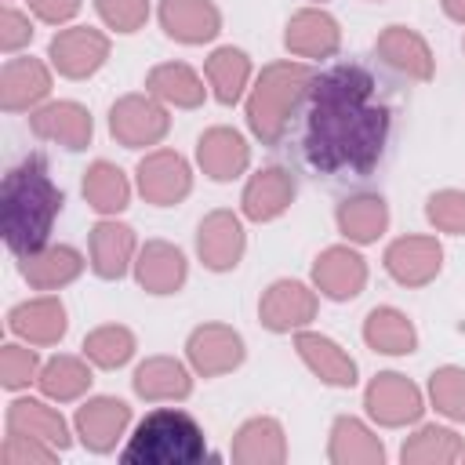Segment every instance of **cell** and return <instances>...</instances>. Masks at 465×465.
Wrapping results in <instances>:
<instances>
[{"label": "cell", "mask_w": 465, "mask_h": 465, "mask_svg": "<svg viewBox=\"0 0 465 465\" xmlns=\"http://www.w3.org/2000/svg\"><path fill=\"white\" fill-rule=\"evenodd\" d=\"M440 262L443 247L436 243V236H400L385 251V269L403 287H425L429 280H436Z\"/></svg>", "instance_id": "cell-11"}, {"label": "cell", "mask_w": 465, "mask_h": 465, "mask_svg": "<svg viewBox=\"0 0 465 465\" xmlns=\"http://www.w3.org/2000/svg\"><path fill=\"white\" fill-rule=\"evenodd\" d=\"M127 421H131V407L124 400H116V396H94V400H87L76 411V421L73 425H76V436L84 440L87 450L105 454V450L116 447V440L124 436Z\"/></svg>", "instance_id": "cell-13"}, {"label": "cell", "mask_w": 465, "mask_h": 465, "mask_svg": "<svg viewBox=\"0 0 465 465\" xmlns=\"http://www.w3.org/2000/svg\"><path fill=\"white\" fill-rule=\"evenodd\" d=\"M84 200L98 211V214H120L131 200V185L124 178V171L109 160H94L84 171Z\"/></svg>", "instance_id": "cell-35"}, {"label": "cell", "mask_w": 465, "mask_h": 465, "mask_svg": "<svg viewBox=\"0 0 465 465\" xmlns=\"http://www.w3.org/2000/svg\"><path fill=\"white\" fill-rule=\"evenodd\" d=\"M232 458L243 465H269V461H283L287 447H283V429L272 418H251L232 443Z\"/></svg>", "instance_id": "cell-33"}, {"label": "cell", "mask_w": 465, "mask_h": 465, "mask_svg": "<svg viewBox=\"0 0 465 465\" xmlns=\"http://www.w3.org/2000/svg\"><path fill=\"white\" fill-rule=\"evenodd\" d=\"M145 87H149L153 98H160L167 105H178V109H196L203 102V94H207L203 80L185 62H163V65L149 69Z\"/></svg>", "instance_id": "cell-30"}, {"label": "cell", "mask_w": 465, "mask_h": 465, "mask_svg": "<svg viewBox=\"0 0 465 465\" xmlns=\"http://www.w3.org/2000/svg\"><path fill=\"white\" fill-rule=\"evenodd\" d=\"M7 327L25 338L29 345H54L62 341L69 320H65V305L51 294H40V298H29L22 305H15L7 312Z\"/></svg>", "instance_id": "cell-19"}, {"label": "cell", "mask_w": 465, "mask_h": 465, "mask_svg": "<svg viewBox=\"0 0 465 465\" xmlns=\"http://www.w3.org/2000/svg\"><path fill=\"white\" fill-rule=\"evenodd\" d=\"M283 44L298 58H331L338 51V44H341V33H338V22L327 11L305 7V11L291 15Z\"/></svg>", "instance_id": "cell-20"}, {"label": "cell", "mask_w": 465, "mask_h": 465, "mask_svg": "<svg viewBox=\"0 0 465 465\" xmlns=\"http://www.w3.org/2000/svg\"><path fill=\"white\" fill-rule=\"evenodd\" d=\"M84 356L94 363V367H124L131 356H134V334L120 323H105V327H94L87 338H84Z\"/></svg>", "instance_id": "cell-37"}, {"label": "cell", "mask_w": 465, "mask_h": 465, "mask_svg": "<svg viewBox=\"0 0 465 465\" xmlns=\"http://www.w3.org/2000/svg\"><path fill=\"white\" fill-rule=\"evenodd\" d=\"M203 73H207V84L214 87V98L222 105H236L243 98L247 80H251V58L240 47H218L207 58Z\"/></svg>", "instance_id": "cell-34"}, {"label": "cell", "mask_w": 465, "mask_h": 465, "mask_svg": "<svg viewBox=\"0 0 465 465\" xmlns=\"http://www.w3.org/2000/svg\"><path fill=\"white\" fill-rule=\"evenodd\" d=\"M203 454L207 443L196 418L178 407H160L134 425V436L120 458L131 465H193Z\"/></svg>", "instance_id": "cell-3"}, {"label": "cell", "mask_w": 465, "mask_h": 465, "mask_svg": "<svg viewBox=\"0 0 465 465\" xmlns=\"http://www.w3.org/2000/svg\"><path fill=\"white\" fill-rule=\"evenodd\" d=\"M374 51L381 54V62H385L389 69H396V73H403V76H411V80H429L432 69H436L429 44H425L414 29H407V25H389V29L378 36Z\"/></svg>", "instance_id": "cell-23"}, {"label": "cell", "mask_w": 465, "mask_h": 465, "mask_svg": "<svg viewBox=\"0 0 465 465\" xmlns=\"http://www.w3.org/2000/svg\"><path fill=\"white\" fill-rule=\"evenodd\" d=\"M36 385H40V392L47 400L65 403V400H76V396H84L91 389V367L80 356H51L40 367Z\"/></svg>", "instance_id": "cell-36"}, {"label": "cell", "mask_w": 465, "mask_h": 465, "mask_svg": "<svg viewBox=\"0 0 465 465\" xmlns=\"http://www.w3.org/2000/svg\"><path fill=\"white\" fill-rule=\"evenodd\" d=\"M62 189L51 182L47 160L40 153L25 156L4 174L0 185V232L4 243L25 258L40 247H47V236L54 229V218L62 214Z\"/></svg>", "instance_id": "cell-2"}, {"label": "cell", "mask_w": 465, "mask_h": 465, "mask_svg": "<svg viewBox=\"0 0 465 465\" xmlns=\"http://www.w3.org/2000/svg\"><path fill=\"white\" fill-rule=\"evenodd\" d=\"M160 25L178 44H207L222 29V15L211 0H160Z\"/></svg>", "instance_id": "cell-17"}, {"label": "cell", "mask_w": 465, "mask_h": 465, "mask_svg": "<svg viewBox=\"0 0 465 465\" xmlns=\"http://www.w3.org/2000/svg\"><path fill=\"white\" fill-rule=\"evenodd\" d=\"M29 11H33L40 22L62 25V22H69V18L80 11V0H29Z\"/></svg>", "instance_id": "cell-45"}, {"label": "cell", "mask_w": 465, "mask_h": 465, "mask_svg": "<svg viewBox=\"0 0 465 465\" xmlns=\"http://www.w3.org/2000/svg\"><path fill=\"white\" fill-rule=\"evenodd\" d=\"M294 349H298V356L305 360V367H309L320 381L338 385V389L356 385V360H352L338 341H331L327 334L302 331V334L294 338Z\"/></svg>", "instance_id": "cell-22"}, {"label": "cell", "mask_w": 465, "mask_h": 465, "mask_svg": "<svg viewBox=\"0 0 465 465\" xmlns=\"http://www.w3.org/2000/svg\"><path fill=\"white\" fill-rule=\"evenodd\" d=\"M29 127L44 142H58L62 149H84L94 134L91 113L80 102H47L29 116Z\"/></svg>", "instance_id": "cell-14"}, {"label": "cell", "mask_w": 465, "mask_h": 465, "mask_svg": "<svg viewBox=\"0 0 465 465\" xmlns=\"http://www.w3.org/2000/svg\"><path fill=\"white\" fill-rule=\"evenodd\" d=\"M363 341L374 349V352H385V356H407L418 349V331L414 323L407 320V312L392 309V305H378L367 312L363 320Z\"/></svg>", "instance_id": "cell-27"}, {"label": "cell", "mask_w": 465, "mask_h": 465, "mask_svg": "<svg viewBox=\"0 0 465 465\" xmlns=\"http://www.w3.org/2000/svg\"><path fill=\"white\" fill-rule=\"evenodd\" d=\"M33 40V22H29V15H22L18 7H4V15H0V47L7 51V54H15L18 47H25Z\"/></svg>", "instance_id": "cell-44"}, {"label": "cell", "mask_w": 465, "mask_h": 465, "mask_svg": "<svg viewBox=\"0 0 465 465\" xmlns=\"http://www.w3.org/2000/svg\"><path fill=\"white\" fill-rule=\"evenodd\" d=\"M102 22L116 33H134L149 18V0H94Z\"/></svg>", "instance_id": "cell-42"}, {"label": "cell", "mask_w": 465, "mask_h": 465, "mask_svg": "<svg viewBox=\"0 0 465 465\" xmlns=\"http://www.w3.org/2000/svg\"><path fill=\"white\" fill-rule=\"evenodd\" d=\"M392 113L378 98L371 69L356 62L331 65L309 87L305 160L331 178H363L378 167L389 142Z\"/></svg>", "instance_id": "cell-1"}, {"label": "cell", "mask_w": 465, "mask_h": 465, "mask_svg": "<svg viewBox=\"0 0 465 465\" xmlns=\"http://www.w3.org/2000/svg\"><path fill=\"white\" fill-rule=\"evenodd\" d=\"M196 160H200V167H203L207 178L232 182V178H240L247 171L251 149H247V142H243L240 131H232V127H211L196 142Z\"/></svg>", "instance_id": "cell-16"}, {"label": "cell", "mask_w": 465, "mask_h": 465, "mask_svg": "<svg viewBox=\"0 0 465 465\" xmlns=\"http://www.w3.org/2000/svg\"><path fill=\"white\" fill-rule=\"evenodd\" d=\"M425 214H429V222L436 229L461 236L465 232V193L461 189H440V193H432L429 203H425Z\"/></svg>", "instance_id": "cell-41"}, {"label": "cell", "mask_w": 465, "mask_h": 465, "mask_svg": "<svg viewBox=\"0 0 465 465\" xmlns=\"http://www.w3.org/2000/svg\"><path fill=\"white\" fill-rule=\"evenodd\" d=\"M84 272V254L69 243H47L22 258V276L36 291H58Z\"/></svg>", "instance_id": "cell-21"}, {"label": "cell", "mask_w": 465, "mask_h": 465, "mask_svg": "<svg viewBox=\"0 0 465 465\" xmlns=\"http://www.w3.org/2000/svg\"><path fill=\"white\" fill-rule=\"evenodd\" d=\"M51 91V73L40 58H7L0 69V105L7 113H25L40 105Z\"/></svg>", "instance_id": "cell-15"}, {"label": "cell", "mask_w": 465, "mask_h": 465, "mask_svg": "<svg viewBox=\"0 0 465 465\" xmlns=\"http://www.w3.org/2000/svg\"><path fill=\"white\" fill-rule=\"evenodd\" d=\"M327 458L338 461V465H381L385 458V447L381 440L360 421V418H338L334 429H331V447H327Z\"/></svg>", "instance_id": "cell-31"}, {"label": "cell", "mask_w": 465, "mask_h": 465, "mask_svg": "<svg viewBox=\"0 0 465 465\" xmlns=\"http://www.w3.org/2000/svg\"><path fill=\"white\" fill-rule=\"evenodd\" d=\"M312 280H316L320 294H327L331 302H349L363 291L367 265L352 247H327L312 265Z\"/></svg>", "instance_id": "cell-18"}, {"label": "cell", "mask_w": 465, "mask_h": 465, "mask_svg": "<svg viewBox=\"0 0 465 465\" xmlns=\"http://www.w3.org/2000/svg\"><path fill=\"white\" fill-rule=\"evenodd\" d=\"M167 127H171V120L153 94H124L109 109V131L124 149L156 145L167 134Z\"/></svg>", "instance_id": "cell-5"}, {"label": "cell", "mask_w": 465, "mask_h": 465, "mask_svg": "<svg viewBox=\"0 0 465 465\" xmlns=\"http://www.w3.org/2000/svg\"><path fill=\"white\" fill-rule=\"evenodd\" d=\"M243 225L232 211H211L200 229H196V251H200V262L214 272H229L240 265L243 258Z\"/></svg>", "instance_id": "cell-10"}, {"label": "cell", "mask_w": 465, "mask_h": 465, "mask_svg": "<svg viewBox=\"0 0 465 465\" xmlns=\"http://www.w3.org/2000/svg\"><path fill=\"white\" fill-rule=\"evenodd\" d=\"M294 200V178L283 167H265L258 174H251L247 189H243V214L251 222H272L280 218Z\"/></svg>", "instance_id": "cell-25"}, {"label": "cell", "mask_w": 465, "mask_h": 465, "mask_svg": "<svg viewBox=\"0 0 465 465\" xmlns=\"http://www.w3.org/2000/svg\"><path fill=\"white\" fill-rule=\"evenodd\" d=\"M134 392L142 400H185L193 392V378L178 360L149 356L134 371Z\"/></svg>", "instance_id": "cell-29"}, {"label": "cell", "mask_w": 465, "mask_h": 465, "mask_svg": "<svg viewBox=\"0 0 465 465\" xmlns=\"http://www.w3.org/2000/svg\"><path fill=\"white\" fill-rule=\"evenodd\" d=\"M189 363L203 378L229 374L243 363V338L225 323H203L189 334Z\"/></svg>", "instance_id": "cell-9"}, {"label": "cell", "mask_w": 465, "mask_h": 465, "mask_svg": "<svg viewBox=\"0 0 465 465\" xmlns=\"http://www.w3.org/2000/svg\"><path fill=\"white\" fill-rule=\"evenodd\" d=\"M389 225V207L381 196L360 193L338 203V229L352 240V243H374Z\"/></svg>", "instance_id": "cell-32"}, {"label": "cell", "mask_w": 465, "mask_h": 465, "mask_svg": "<svg viewBox=\"0 0 465 465\" xmlns=\"http://www.w3.org/2000/svg\"><path fill=\"white\" fill-rule=\"evenodd\" d=\"M134 276L138 283L149 291V294H174L182 291L189 269H185V254L163 240H153L138 251V262H134Z\"/></svg>", "instance_id": "cell-24"}, {"label": "cell", "mask_w": 465, "mask_h": 465, "mask_svg": "<svg viewBox=\"0 0 465 465\" xmlns=\"http://www.w3.org/2000/svg\"><path fill=\"white\" fill-rule=\"evenodd\" d=\"M134 258V232L124 222H98L91 229V269L102 280H120Z\"/></svg>", "instance_id": "cell-26"}, {"label": "cell", "mask_w": 465, "mask_h": 465, "mask_svg": "<svg viewBox=\"0 0 465 465\" xmlns=\"http://www.w3.org/2000/svg\"><path fill=\"white\" fill-rule=\"evenodd\" d=\"M258 316L269 331L283 334V331H298L316 316V291H309L298 280H276L262 302H258Z\"/></svg>", "instance_id": "cell-12"}, {"label": "cell", "mask_w": 465, "mask_h": 465, "mask_svg": "<svg viewBox=\"0 0 465 465\" xmlns=\"http://www.w3.org/2000/svg\"><path fill=\"white\" fill-rule=\"evenodd\" d=\"M465 450H461V440L450 432V429H443V425H425V429H418L407 443H403V450H400V458L403 461H454V458H461Z\"/></svg>", "instance_id": "cell-38"}, {"label": "cell", "mask_w": 465, "mask_h": 465, "mask_svg": "<svg viewBox=\"0 0 465 465\" xmlns=\"http://www.w3.org/2000/svg\"><path fill=\"white\" fill-rule=\"evenodd\" d=\"M47 54H51V65L62 76L84 80V76L98 73L102 62L109 58V40H105V33H98L91 25H69L62 33H54Z\"/></svg>", "instance_id": "cell-6"}, {"label": "cell", "mask_w": 465, "mask_h": 465, "mask_svg": "<svg viewBox=\"0 0 465 465\" xmlns=\"http://www.w3.org/2000/svg\"><path fill=\"white\" fill-rule=\"evenodd\" d=\"M312 80L316 73L305 62H272L262 69L247 98V124L265 145H276L283 138L291 113L309 98Z\"/></svg>", "instance_id": "cell-4"}, {"label": "cell", "mask_w": 465, "mask_h": 465, "mask_svg": "<svg viewBox=\"0 0 465 465\" xmlns=\"http://www.w3.org/2000/svg\"><path fill=\"white\" fill-rule=\"evenodd\" d=\"M443 11H447L454 22H461V25H465V0H443Z\"/></svg>", "instance_id": "cell-46"}, {"label": "cell", "mask_w": 465, "mask_h": 465, "mask_svg": "<svg viewBox=\"0 0 465 465\" xmlns=\"http://www.w3.org/2000/svg\"><path fill=\"white\" fill-rule=\"evenodd\" d=\"M371 418L378 425H407V421H418L425 403H421V392L414 381H407L403 374L396 371H385L378 374L371 385H367V396H363Z\"/></svg>", "instance_id": "cell-8"}, {"label": "cell", "mask_w": 465, "mask_h": 465, "mask_svg": "<svg viewBox=\"0 0 465 465\" xmlns=\"http://www.w3.org/2000/svg\"><path fill=\"white\" fill-rule=\"evenodd\" d=\"M429 396L440 414L465 421V371L461 367H440L429 378Z\"/></svg>", "instance_id": "cell-39"}, {"label": "cell", "mask_w": 465, "mask_h": 465, "mask_svg": "<svg viewBox=\"0 0 465 465\" xmlns=\"http://www.w3.org/2000/svg\"><path fill=\"white\" fill-rule=\"evenodd\" d=\"M7 432H22V436H36L44 443H51L54 450L69 447V425L65 418L47 407L44 400H15L7 407Z\"/></svg>", "instance_id": "cell-28"}, {"label": "cell", "mask_w": 465, "mask_h": 465, "mask_svg": "<svg viewBox=\"0 0 465 465\" xmlns=\"http://www.w3.org/2000/svg\"><path fill=\"white\" fill-rule=\"evenodd\" d=\"M193 189V174L189 163L171 153V149H156L138 163V193L156 203V207H171L178 200H185Z\"/></svg>", "instance_id": "cell-7"}, {"label": "cell", "mask_w": 465, "mask_h": 465, "mask_svg": "<svg viewBox=\"0 0 465 465\" xmlns=\"http://www.w3.org/2000/svg\"><path fill=\"white\" fill-rule=\"evenodd\" d=\"M36 374H40V360H36V352L29 349V345H4V352H0V381H4V389H25L29 381H36Z\"/></svg>", "instance_id": "cell-40"}, {"label": "cell", "mask_w": 465, "mask_h": 465, "mask_svg": "<svg viewBox=\"0 0 465 465\" xmlns=\"http://www.w3.org/2000/svg\"><path fill=\"white\" fill-rule=\"evenodd\" d=\"M54 458H58V450H54L51 443L36 440V436L7 432V440H4V461H7V465H29V461L47 465V461H54Z\"/></svg>", "instance_id": "cell-43"}]
</instances>
